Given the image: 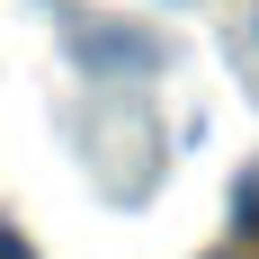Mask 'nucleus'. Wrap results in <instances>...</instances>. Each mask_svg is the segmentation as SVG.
Listing matches in <instances>:
<instances>
[{
	"label": "nucleus",
	"mask_w": 259,
	"mask_h": 259,
	"mask_svg": "<svg viewBox=\"0 0 259 259\" xmlns=\"http://www.w3.org/2000/svg\"><path fill=\"white\" fill-rule=\"evenodd\" d=\"M54 18H63V54H72L80 72H99V80L161 72L170 63V45H161L152 27H134V18H107V9H80V0H54Z\"/></svg>",
	"instance_id": "f257e3e1"
},
{
	"label": "nucleus",
	"mask_w": 259,
	"mask_h": 259,
	"mask_svg": "<svg viewBox=\"0 0 259 259\" xmlns=\"http://www.w3.org/2000/svg\"><path fill=\"white\" fill-rule=\"evenodd\" d=\"M0 259H27V241H18V233H9V224H0Z\"/></svg>",
	"instance_id": "f03ea898"
}]
</instances>
